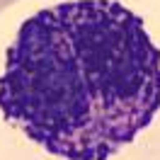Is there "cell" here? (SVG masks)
Listing matches in <instances>:
<instances>
[{
    "label": "cell",
    "instance_id": "6da1fadb",
    "mask_svg": "<svg viewBox=\"0 0 160 160\" xmlns=\"http://www.w3.org/2000/svg\"><path fill=\"white\" fill-rule=\"evenodd\" d=\"M2 119L63 160H109L160 112V49L119 0H66L22 22L0 75Z\"/></svg>",
    "mask_w": 160,
    "mask_h": 160
},
{
    "label": "cell",
    "instance_id": "7a4b0ae2",
    "mask_svg": "<svg viewBox=\"0 0 160 160\" xmlns=\"http://www.w3.org/2000/svg\"><path fill=\"white\" fill-rule=\"evenodd\" d=\"M12 2H17V0H0V10H5V8H10Z\"/></svg>",
    "mask_w": 160,
    "mask_h": 160
}]
</instances>
